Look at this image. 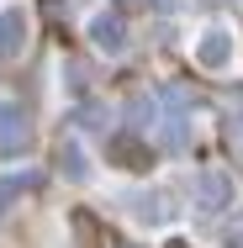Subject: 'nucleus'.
Listing matches in <instances>:
<instances>
[{
  "instance_id": "obj_6",
  "label": "nucleus",
  "mask_w": 243,
  "mask_h": 248,
  "mask_svg": "<svg viewBox=\"0 0 243 248\" xmlns=\"http://www.w3.org/2000/svg\"><path fill=\"white\" fill-rule=\"evenodd\" d=\"M159 206H175V201H169V196H159V190H148V196H138V201H132V217L159 227V222H169V211H159Z\"/></svg>"
},
{
  "instance_id": "obj_8",
  "label": "nucleus",
  "mask_w": 243,
  "mask_h": 248,
  "mask_svg": "<svg viewBox=\"0 0 243 248\" xmlns=\"http://www.w3.org/2000/svg\"><path fill=\"white\" fill-rule=\"evenodd\" d=\"M222 243H227V248H243V217H233V222L222 227Z\"/></svg>"
},
{
  "instance_id": "obj_5",
  "label": "nucleus",
  "mask_w": 243,
  "mask_h": 248,
  "mask_svg": "<svg viewBox=\"0 0 243 248\" xmlns=\"http://www.w3.org/2000/svg\"><path fill=\"white\" fill-rule=\"evenodd\" d=\"M195 190H201V206H206V211H222L227 196H233V180H227V174H201Z\"/></svg>"
},
{
  "instance_id": "obj_7",
  "label": "nucleus",
  "mask_w": 243,
  "mask_h": 248,
  "mask_svg": "<svg viewBox=\"0 0 243 248\" xmlns=\"http://www.w3.org/2000/svg\"><path fill=\"white\" fill-rule=\"evenodd\" d=\"M64 169H69V180H80V174H90V164H80V148H74V143L64 148Z\"/></svg>"
},
{
  "instance_id": "obj_4",
  "label": "nucleus",
  "mask_w": 243,
  "mask_h": 248,
  "mask_svg": "<svg viewBox=\"0 0 243 248\" xmlns=\"http://www.w3.org/2000/svg\"><path fill=\"white\" fill-rule=\"evenodd\" d=\"M21 43H27V16L21 11H5L0 16V53L11 58V53H21Z\"/></svg>"
},
{
  "instance_id": "obj_2",
  "label": "nucleus",
  "mask_w": 243,
  "mask_h": 248,
  "mask_svg": "<svg viewBox=\"0 0 243 248\" xmlns=\"http://www.w3.org/2000/svg\"><path fill=\"white\" fill-rule=\"evenodd\" d=\"M195 58H201V69H227V63H233V37H227V32H201Z\"/></svg>"
},
{
  "instance_id": "obj_1",
  "label": "nucleus",
  "mask_w": 243,
  "mask_h": 248,
  "mask_svg": "<svg viewBox=\"0 0 243 248\" xmlns=\"http://www.w3.org/2000/svg\"><path fill=\"white\" fill-rule=\"evenodd\" d=\"M27 143H32L27 111H21L16 100H0V153H5V158H16V153H27Z\"/></svg>"
},
{
  "instance_id": "obj_3",
  "label": "nucleus",
  "mask_w": 243,
  "mask_h": 248,
  "mask_svg": "<svg viewBox=\"0 0 243 248\" xmlns=\"http://www.w3.org/2000/svg\"><path fill=\"white\" fill-rule=\"evenodd\" d=\"M90 37H96V48L100 53H127V27H122V16H96L90 21Z\"/></svg>"
}]
</instances>
